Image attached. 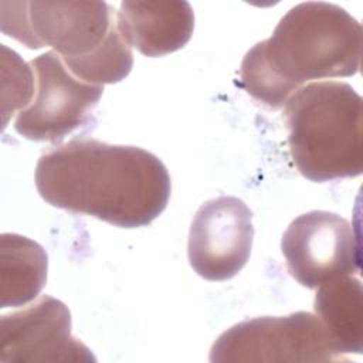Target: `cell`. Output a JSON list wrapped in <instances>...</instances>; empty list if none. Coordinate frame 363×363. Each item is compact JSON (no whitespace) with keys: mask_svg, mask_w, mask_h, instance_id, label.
<instances>
[{"mask_svg":"<svg viewBox=\"0 0 363 363\" xmlns=\"http://www.w3.org/2000/svg\"><path fill=\"white\" fill-rule=\"evenodd\" d=\"M48 257L35 241L14 233L0 237V308H17L37 298L47 281Z\"/></svg>","mask_w":363,"mask_h":363,"instance_id":"cell-11","label":"cell"},{"mask_svg":"<svg viewBox=\"0 0 363 363\" xmlns=\"http://www.w3.org/2000/svg\"><path fill=\"white\" fill-rule=\"evenodd\" d=\"M362 35L360 23L340 6L301 3L279 20L269 38L247 51L241 86L262 105L279 109L312 79L357 74Z\"/></svg>","mask_w":363,"mask_h":363,"instance_id":"cell-2","label":"cell"},{"mask_svg":"<svg viewBox=\"0 0 363 363\" xmlns=\"http://www.w3.org/2000/svg\"><path fill=\"white\" fill-rule=\"evenodd\" d=\"M1 51L10 62V68L3 64V69L10 74V79L3 77V115H13L17 109H24L34 95V72L30 64H26L14 51Z\"/></svg>","mask_w":363,"mask_h":363,"instance_id":"cell-13","label":"cell"},{"mask_svg":"<svg viewBox=\"0 0 363 363\" xmlns=\"http://www.w3.org/2000/svg\"><path fill=\"white\" fill-rule=\"evenodd\" d=\"M92 352L71 335L64 302L43 295L0 318V363H89Z\"/></svg>","mask_w":363,"mask_h":363,"instance_id":"cell-8","label":"cell"},{"mask_svg":"<svg viewBox=\"0 0 363 363\" xmlns=\"http://www.w3.org/2000/svg\"><path fill=\"white\" fill-rule=\"evenodd\" d=\"M254 238L252 213L233 196L206 201L196 213L189 233V261L207 281H227L247 264Z\"/></svg>","mask_w":363,"mask_h":363,"instance_id":"cell-9","label":"cell"},{"mask_svg":"<svg viewBox=\"0 0 363 363\" xmlns=\"http://www.w3.org/2000/svg\"><path fill=\"white\" fill-rule=\"evenodd\" d=\"M362 284L345 277L319 286L313 309L343 354L363 350V302Z\"/></svg>","mask_w":363,"mask_h":363,"instance_id":"cell-12","label":"cell"},{"mask_svg":"<svg viewBox=\"0 0 363 363\" xmlns=\"http://www.w3.org/2000/svg\"><path fill=\"white\" fill-rule=\"evenodd\" d=\"M122 35L146 57H162L183 48L194 30L187 1L123 0L118 11Z\"/></svg>","mask_w":363,"mask_h":363,"instance_id":"cell-10","label":"cell"},{"mask_svg":"<svg viewBox=\"0 0 363 363\" xmlns=\"http://www.w3.org/2000/svg\"><path fill=\"white\" fill-rule=\"evenodd\" d=\"M281 250L291 277L309 289L360 271L359 235L346 218L330 211L296 217L282 235Z\"/></svg>","mask_w":363,"mask_h":363,"instance_id":"cell-7","label":"cell"},{"mask_svg":"<svg viewBox=\"0 0 363 363\" xmlns=\"http://www.w3.org/2000/svg\"><path fill=\"white\" fill-rule=\"evenodd\" d=\"M362 105L352 85L337 81L311 82L286 101L289 152L303 177L322 183L362 174Z\"/></svg>","mask_w":363,"mask_h":363,"instance_id":"cell-4","label":"cell"},{"mask_svg":"<svg viewBox=\"0 0 363 363\" xmlns=\"http://www.w3.org/2000/svg\"><path fill=\"white\" fill-rule=\"evenodd\" d=\"M0 26L28 48L52 47L89 84L119 82L133 67L118 11L105 1H0Z\"/></svg>","mask_w":363,"mask_h":363,"instance_id":"cell-3","label":"cell"},{"mask_svg":"<svg viewBox=\"0 0 363 363\" xmlns=\"http://www.w3.org/2000/svg\"><path fill=\"white\" fill-rule=\"evenodd\" d=\"M35 187L52 207L136 228L166 208L172 183L163 162L136 147L72 139L43 153Z\"/></svg>","mask_w":363,"mask_h":363,"instance_id":"cell-1","label":"cell"},{"mask_svg":"<svg viewBox=\"0 0 363 363\" xmlns=\"http://www.w3.org/2000/svg\"><path fill=\"white\" fill-rule=\"evenodd\" d=\"M30 67L34 95L18 111L14 129L30 140L58 143L88 121L104 88L75 77L55 51L35 57Z\"/></svg>","mask_w":363,"mask_h":363,"instance_id":"cell-6","label":"cell"},{"mask_svg":"<svg viewBox=\"0 0 363 363\" xmlns=\"http://www.w3.org/2000/svg\"><path fill=\"white\" fill-rule=\"evenodd\" d=\"M342 362L339 345L311 312L242 320L213 343L211 363L230 362Z\"/></svg>","mask_w":363,"mask_h":363,"instance_id":"cell-5","label":"cell"}]
</instances>
